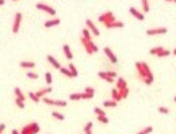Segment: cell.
<instances>
[{
    "label": "cell",
    "instance_id": "obj_28",
    "mask_svg": "<svg viewBox=\"0 0 176 134\" xmlns=\"http://www.w3.org/2000/svg\"><path fill=\"white\" fill-rule=\"evenodd\" d=\"M81 37H83V38H85V39H88V41H91V31L88 30L87 27H85V29H83V31H81Z\"/></svg>",
    "mask_w": 176,
    "mask_h": 134
},
{
    "label": "cell",
    "instance_id": "obj_51",
    "mask_svg": "<svg viewBox=\"0 0 176 134\" xmlns=\"http://www.w3.org/2000/svg\"><path fill=\"white\" fill-rule=\"evenodd\" d=\"M12 1H18V0H12Z\"/></svg>",
    "mask_w": 176,
    "mask_h": 134
},
{
    "label": "cell",
    "instance_id": "obj_15",
    "mask_svg": "<svg viewBox=\"0 0 176 134\" xmlns=\"http://www.w3.org/2000/svg\"><path fill=\"white\" fill-rule=\"evenodd\" d=\"M60 23H61V20H60V19H58V18H54V19H52V20H46L44 26L46 27V29H49V27L57 26V24H60Z\"/></svg>",
    "mask_w": 176,
    "mask_h": 134
},
{
    "label": "cell",
    "instance_id": "obj_36",
    "mask_svg": "<svg viewBox=\"0 0 176 134\" xmlns=\"http://www.w3.org/2000/svg\"><path fill=\"white\" fill-rule=\"evenodd\" d=\"M27 77L31 79V80H37L38 79V73H35V72H27Z\"/></svg>",
    "mask_w": 176,
    "mask_h": 134
},
{
    "label": "cell",
    "instance_id": "obj_47",
    "mask_svg": "<svg viewBox=\"0 0 176 134\" xmlns=\"http://www.w3.org/2000/svg\"><path fill=\"white\" fill-rule=\"evenodd\" d=\"M172 53H173V54H175V56H176V48H175V50H173V52H172Z\"/></svg>",
    "mask_w": 176,
    "mask_h": 134
},
{
    "label": "cell",
    "instance_id": "obj_34",
    "mask_svg": "<svg viewBox=\"0 0 176 134\" xmlns=\"http://www.w3.org/2000/svg\"><path fill=\"white\" fill-rule=\"evenodd\" d=\"M152 131H153V127H152V126H146L145 129H142L137 134H149V133H152Z\"/></svg>",
    "mask_w": 176,
    "mask_h": 134
},
{
    "label": "cell",
    "instance_id": "obj_44",
    "mask_svg": "<svg viewBox=\"0 0 176 134\" xmlns=\"http://www.w3.org/2000/svg\"><path fill=\"white\" fill-rule=\"evenodd\" d=\"M11 134H20V131H19V130H16V129H14L12 131H11Z\"/></svg>",
    "mask_w": 176,
    "mask_h": 134
},
{
    "label": "cell",
    "instance_id": "obj_50",
    "mask_svg": "<svg viewBox=\"0 0 176 134\" xmlns=\"http://www.w3.org/2000/svg\"><path fill=\"white\" fill-rule=\"evenodd\" d=\"M173 100H175V102H176V96H175V99H173Z\"/></svg>",
    "mask_w": 176,
    "mask_h": 134
},
{
    "label": "cell",
    "instance_id": "obj_5",
    "mask_svg": "<svg viewBox=\"0 0 176 134\" xmlns=\"http://www.w3.org/2000/svg\"><path fill=\"white\" fill-rule=\"evenodd\" d=\"M41 100L46 103V104H49V106H57V107H65L66 106V100H56V99H50L46 98V96H44Z\"/></svg>",
    "mask_w": 176,
    "mask_h": 134
},
{
    "label": "cell",
    "instance_id": "obj_49",
    "mask_svg": "<svg viewBox=\"0 0 176 134\" xmlns=\"http://www.w3.org/2000/svg\"><path fill=\"white\" fill-rule=\"evenodd\" d=\"M173 3H175V4H176V0H173Z\"/></svg>",
    "mask_w": 176,
    "mask_h": 134
},
{
    "label": "cell",
    "instance_id": "obj_1",
    "mask_svg": "<svg viewBox=\"0 0 176 134\" xmlns=\"http://www.w3.org/2000/svg\"><path fill=\"white\" fill-rule=\"evenodd\" d=\"M136 71L138 75V79L141 81H144L146 85H152L154 81V76L152 71H150L149 65L145 61H137L136 63Z\"/></svg>",
    "mask_w": 176,
    "mask_h": 134
},
{
    "label": "cell",
    "instance_id": "obj_25",
    "mask_svg": "<svg viewBox=\"0 0 176 134\" xmlns=\"http://www.w3.org/2000/svg\"><path fill=\"white\" fill-rule=\"evenodd\" d=\"M171 50H167V49H163L160 53L156 56V57H158V58H164V57H168V56H171Z\"/></svg>",
    "mask_w": 176,
    "mask_h": 134
},
{
    "label": "cell",
    "instance_id": "obj_40",
    "mask_svg": "<svg viewBox=\"0 0 176 134\" xmlns=\"http://www.w3.org/2000/svg\"><path fill=\"white\" fill-rule=\"evenodd\" d=\"M92 126H93V123H92V122H88L87 125L84 126V133H85V131H89V130L92 129Z\"/></svg>",
    "mask_w": 176,
    "mask_h": 134
},
{
    "label": "cell",
    "instance_id": "obj_46",
    "mask_svg": "<svg viewBox=\"0 0 176 134\" xmlns=\"http://www.w3.org/2000/svg\"><path fill=\"white\" fill-rule=\"evenodd\" d=\"M84 134H91V130H89V131H85Z\"/></svg>",
    "mask_w": 176,
    "mask_h": 134
},
{
    "label": "cell",
    "instance_id": "obj_8",
    "mask_svg": "<svg viewBox=\"0 0 176 134\" xmlns=\"http://www.w3.org/2000/svg\"><path fill=\"white\" fill-rule=\"evenodd\" d=\"M37 8L41 10V11L48 12L49 15H52V16H54V15H56V10L53 8V7H50V5L45 4V3H37Z\"/></svg>",
    "mask_w": 176,
    "mask_h": 134
},
{
    "label": "cell",
    "instance_id": "obj_30",
    "mask_svg": "<svg viewBox=\"0 0 176 134\" xmlns=\"http://www.w3.org/2000/svg\"><path fill=\"white\" fill-rule=\"evenodd\" d=\"M52 115L56 118V119H58V121H64L65 119V116L62 115L61 112H57V111H52Z\"/></svg>",
    "mask_w": 176,
    "mask_h": 134
},
{
    "label": "cell",
    "instance_id": "obj_29",
    "mask_svg": "<svg viewBox=\"0 0 176 134\" xmlns=\"http://www.w3.org/2000/svg\"><path fill=\"white\" fill-rule=\"evenodd\" d=\"M98 116V122H100V123H103V125H107V123H108V118H107V116L106 115H96Z\"/></svg>",
    "mask_w": 176,
    "mask_h": 134
},
{
    "label": "cell",
    "instance_id": "obj_37",
    "mask_svg": "<svg viewBox=\"0 0 176 134\" xmlns=\"http://www.w3.org/2000/svg\"><path fill=\"white\" fill-rule=\"evenodd\" d=\"M69 100H81V94H72L69 96Z\"/></svg>",
    "mask_w": 176,
    "mask_h": 134
},
{
    "label": "cell",
    "instance_id": "obj_41",
    "mask_svg": "<svg viewBox=\"0 0 176 134\" xmlns=\"http://www.w3.org/2000/svg\"><path fill=\"white\" fill-rule=\"evenodd\" d=\"M158 112H160V114H168L169 110H168L167 107H158Z\"/></svg>",
    "mask_w": 176,
    "mask_h": 134
},
{
    "label": "cell",
    "instance_id": "obj_11",
    "mask_svg": "<svg viewBox=\"0 0 176 134\" xmlns=\"http://www.w3.org/2000/svg\"><path fill=\"white\" fill-rule=\"evenodd\" d=\"M129 12L132 14V15H133V16H134L136 19H138V20H145V15H144L142 12H140L138 10H136L134 7H130Z\"/></svg>",
    "mask_w": 176,
    "mask_h": 134
},
{
    "label": "cell",
    "instance_id": "obj_16",
    "mask_svg": "<svg viewBox=\"0 0 176 134\" xmlns=\"http://www.w3.org/2000/svg\"><path fill=\"white\" fill-rule=\"evenodd\" d=\"M46 58H48V61H49L50 64H52V65H53L54 68H56V69H60V68H61V64L58 63V61H57V60H56L54 57H53L52 54H49V56H48Z\"/></svg>",
    "mask_w": 176,
    "mask_h": 134
},
{
    "label": "cell",
    "instance_id": "obj_27",
    "mask_svg": "<svg viewBox=\"0 0 176 134\" xmlns=\"http://www.w3.org/2000/svg\"><path fill=\"white\" fill-rule=\"evenodd\" d=\"M141 4H142V11L144 12H149L150 7H149V1L148 0H141Z\"/></svg>",
    "mask_w": 176,
    "mask_h": 134
},
{
    "label": "cell",
    "instance_id": "obj_38",
    "mask_svg": "<svg viewBox=\"0 0 176 134\" xmlns=\"http://www.w3.org/2000/svg\"><path fill=\"white\" fill-rule=\"evenodd\" d=\"M93 112L96 114V115H106V112L102 110V108H99V107H95L93 108Z\"/></svg>",
    "mask_w": 176,
    "mask_h": 134
},
{
    "label": "cell",
    "instance_id": "obj_10",
    "mask_svg": "<svg viewBox=\"0 0 176 134\" xmlns=\"http://www.w3.org/2000/svg\"><path fill=\"white\" fill-rule=\"evenodd\" d=\"M103 52H104V54L108 57V60H110L111 64H117V63H118V58L115 57V54L113 53V50H111L108 46H106L104 49H103Z\"/></svg>",
    "mask_w": 176,
    "mask_h": 134
},
{
    "label": "cell",
    "instance_id": "obj_48",
    "mask_svg": "<svg viewBox=\"0 0 176 134\" xmlns=\"http://www.w3.org/2000/svg\"><path fill=\"white\" fill-rule=\"evenodd\" d=\"M165 1H173V0H165Z\"/></svg>",
    "mask_w": 176,
    "mask_h": 134
},
{
    "label": "cell",
    "instance_id": "obj_7",
    "mask_svg": "<svg viewBox=\"0 0 176 134\" xmlns=\"http://www.w3.org/2000/svg\"><path fill=\"white\" fill-rule=\"evenodd\" d=\"M167 27H156V29L146 30V35H163V34H167Z\"/></svg>",
    "mask_w": 176,
    "mask_h": 134
},
{
    "label": "cell",
    "instance_id": "obj_24",
    "mask_svg": "<svg viewBox=\"0 0 176 134\" xmlns=\"http://www.w3.org/2000/svg\"><path fill=\"white\" fill-rule=\"evenodd\" d=\"M163 49H164V46H156V48H152V49L149 50V54H152V56H157Z\"/></svg>",
    "mask_w": 176,
    "mask_h": 134
},
{
    "label": "cell",
    "instance_id": "obj_6",
    "mask_svg": "<svg viewBox=\"0 0 176 134\" xmlns=\"http://www.w3.org/2000/svg\"><path fill=\"white\" fill-rule=\"evenodd\" d=\"M20 23H22V14L16 12V14H15V18H14V23H12V33H14V34L19 33Z\"/></svg>",
    "mask_w": 176,
    "mask_h": 134
},
{
    "label": "cell",
    "instance_id": "obj_13",
    "mask_svg": "<svg viewBox=\"0 0 176 134\" xmlns=\"http://www.w3.org/2000/svg\"><path fill=\"white\" fill-rule=\"evenodd\" d=\"M98 76L100 77V79H103L104 81H107V83H114V79L107 73V71L106 72H99V73H98Z\"/></svg>",
    "mask_w": 176,
    "mask_h": 134
},
{
    "label": "cell",
    "instance_id": "obj_23",
    "mask_svg": "<svg viewBox=\"0 0 176 134\" xmlns=\"http://www.w3.org/2000/svg\"><path fill=\"white\" fill-rule=\"evenodd\" d=\"M58 71L61 72L62 75H65L66 77H69V79H72V77H73V75H72V72L69 71V68H60V69H58Z\"/></svg>",
    "mask_w": 176,
    "mask_h": 134
},
{
    "label": "cell",
    "instance_id": "obj_35",
    "mask_svg": "<svg viewBox=\"0 0 176 134\" xmlns=\"http://www.w3.org/2000/svg\"><path fill=\"white\" fill-rule=\"evenodd\" d=\"M45 80H46V83H48L49 85L52 84L53 77H52V73H50V72H46V73H45Z\"/></svg>",
    "mask_w": 176,
    "mask_h": 134
},
{
    "label": "cell",
    "instance_id": "obj_42",
    "mask_svg": "<svg viewBox=\"0 0 176 134\" xmlns=\"http://www.w3.org/2000/svg\"><path fill=\"white\" fill-rule=\"evenodd\" d=\"M107 73H108V75H110L113 79H115V77L118 76V75H117V72H114V71H107Z\"/></svg>",
    "mask_w": 176,
    "mask_h": 134
},
{
    "label": "cell",
    "instance_id": "obj_43",
    "mask_svg": "<svg viewBox=\"0 0 176 134\" xmlns=\"http://www.w3.org/2000/svg\"><path fill=\"white\" fill-rule=\"evenodd\" d=\"M4 129H5V125H4V123H0V134H3Z\"/></svg>",
    "mask_w": 176,
    "mask_h": 134
},
{
    "label": "cell",
    "instance_id": "obj_2",
    "mask_svg": "<svg viewBox=\"0 0 176 134\" xmlns=\"http://www.w3.org/2000/svg\"><path fill=\"white\" fill-rule=\"evenodd\" d=\"M80 42H81V45L84 46V50H85L88 54H93V53H96L98 50H99V48L93 44L92 39L88 41V39H85V38L81 37V38H80Z\"/></svg>",
    "mask_w": 176,
    "mask_h": 134
},
{
    "label": "cell",
    "instance_id": "obj_20",
    "mask_svg": "<svg viewBox=\"0 0 176 134\" xmlns=\"http://www.w3.org/2000/svg\"><path fill=\"white\" fill-rule=\"evenodd\" d=\"M14 94H15V96H16L18 99H20V100H22V102H25V99H26V96H25V94H23L22 92V89L20 88H15L14 89Z\"/></svg>",
    "mask_w": 176,
    "mask_h": 134
},
{
    "label": "cell",
    "instance_id": "obj_9",
    "mask_svg": "<svg viewBox=\"0 0 176 134\" xmlns=\"http://www.w3.org/2000/svg\"><path fill=\"white\" fill-rule=\"evenodd\" d=\"M85 24H87V29L91 33H92L93 35H96V37L100 35V33H99V29H98V27L93 24V22L91 20V19H87V20H85Z\"/></svg>",
    "mask_w": 176,
    "mask_h": 134
},
{
    "label": "cell",
    "instance_id": "obj_17",
    "mask_svg": "<svg viewBox=\"0 0 176 134\" xmlns=\"http://www.w3.org/2000/svg\"><path fill=\"white\" fill-rule=\"evenodd\" d=\"M19 67L23 68V69L35 68V63H34V61H20V63H19Z\"/></svg>",
    "mask_w": 176,
    "mask_h": 134
},
{
    "label": "cell",
    "instance_id": "obj_32",
    "mask_svg": "<svg viewBox=\"0 0 176 134\" xmlns=\"http://www.w3.org/2000/svg\"><path fill=\"white\" fill-rule=\"evenodd\" d=\"M84 92H85L87 95H89V96H91V99L95 96V89H93L92 87H87V88L84 89Z\"/></svg>",
    "mask_w": 176,
    "mask_h": 134
},
{
    "label": "cell",
    "instance_id": "obj_33",
    "mask_svg": "<svg viewBox=\"0 0 176 134\" xmlns=\"http://www.w3.org/2000/svg\"><path fill=\"white\" fill-rule=\"evenodd\" d=\"M68 68H69V71L72 72V75H73V77H76L77 75H79V72H77V69H76V67L73 65V64L70 63L69 65H68Z\"/></svg>",
    "mask_w": 176,
    "mask_h": 134
},
{
    "label": "cell",
    "instance_id": "obj_4",
    "mask_svg": "<svg viewBox=\"0 0 176 134\" xmlns=\"http://www.w3.org/2000/svg\"><path fill=\"white\" fill-rule=\"evenodd\" d=\"M98 20L103 24H107V23H111V22H115V18H114V14L111 11H106L104 14H102L98 18Z\"/></svg>",
    "mask_w": 176,
    "mask_h": 134
},
{
    "label": "cell",
    "instance_id": "obj_21",
    "mask_svg": "<svg viewBox=\"0 0 176 134\" xmlns=\"http://www.w3.org/2000/svg\"><path fill=\"white\" fill-rule=\"evenodd\" d=\"M118 92H119V96L122 99H126L129 96V92H130V89H129V87H126V88H123V89H118Z\"/></svg>",
    "mask_w": 176,
    "mask_h": 134
},
{
    "label": "cell",
    "instance_id": "obj_19",
    "mask_svg": "<svg viewBox=\"0 0 176 134\" xmlns=\"http://www.w3.org/2000/svg\"><path fill=\"white\" fill-rule=\"evenodd\" d=\"M128 87V83H126V80L125 79H122V77H119L118 80H117V89H123Z\"/></svg>",
    "mask_w": 176,
    "mask_h": 134
},
{
    "label": "cell",
    "instance_id": "obj_39",
    "mask_svg": "<svg viewBox=\"0 0 176 134\" xmlns=\"http://www.w3.org/2000/svg\"><path fill=\"white\" fill-rule=\"evenodd\" d=\"M15 103H16V106L19 108H25V102H22V100H20V99H15Z\"/></svg>",
    "mask_w": 176,
    "mask_h": 134
},
{
    "label": "cell",
    "instance_id": "obj_18",
    "mask_svg": "<svg viewBox=\"0 0 176 134\" xmlns=\"http://www.w3.org/2000/svg\"><path fill=\"white\" fill-rule=\"evenodd\" d=\"M62 50H64V54L66 56V58H68V60H72V58H73V54H72V52H70L69 45L65 44L64 46H62Z\"/></svg>",
    "mask_w": 176,
    "mask_h": 134
},
{
    "label": "cell",
    "instance_id": "obj_22",
    "mask_svg": "<svg viewBox=\"0 0 176 134\" xmlns=\"http://www.w3.org/2000/svg\"><path fill=\"white\" fill-rule=\"evenodd\" d=\"M111 96H113V100H115V102H121V100H122V98L119 96V92L117 88H114L111 91Z\"/></svg>",
    "mask_w": 176,
    "mask_h": 134
},
{
    "label": "cell",
    "instance_id": "obj_14",
    "mask_svg": "<svg viewBox=\"0 0 176 134\" xmlns=\"http://www.w3.org/2000/svg\"><path fill=\"white\" fill-rule=\"evenodd\" d=\"M52 91H53L52 87H48V88H44V89H40V91H37L35 94H37V96H38L40 99H42L44 96H46V94H50Z\"/></svg>",
    "mask_w": 176,
    "mask_h": 134
},
{
    "label": "cell",
    "instance_id": "obj_3",
    "mask_svg": "<svg viewBox=\"0 0 176 134\" xmlns=\"http://www.w3.org/2000/svg\"><path fill=\"white\" fill-rule=\"evenodd\" d=\"M40 130H41V127L37 122H31V123L25 125L20 129V134H37V133H40Z\"/></svg>",
    "mask_w": 176,
    "mask_h": 134
},
{
    "label": "cell",
    "instance_id": "obj_31",
    "mask_svg": "<svg viewBox=\"0 0 176 134\" xmlns=\"http://www.w3.org/2000/svg\"><path fill=\"white\" fill-rule=\"evenodd\" d=\"M29 98L33 100L34 103H40L41 102V99L37 96V94H34V92H29Z\"/></svg>",
    "mask_w": 176,
    "mask_h": 134
},
{
    "label": "cell",
    "instance_id": "obj_26",
    "mask_svg": "<svg viewBox=\"0 0 176 134\" xmlns=\"http://www.w3.org/2000/svg\"><path fill=\"white\" fill-rule=\"evenodd\" d=\"M103 106H104V107H117V106H118V102H115V100H104V102H103Z\"/></svg>",
    "mask_w": 176,
    "mask_h": 134
},
{
    "label": "cell",
    "instance_id": "obj_12",
    "mask_svg": "<svg viewBox=\"0 0 176 134\" xmlns=\"http://www.w3.org/2000/svg\"><path fill=\"white\" fill-rule=\"evenodd\" d=\"M106 29H123L125 27V23L123 22H111V23H107V24H104Z\"/></svg>",
    "mask_w": 176,
    "mask_h": 134
},
{
    "label": "cell",
    "instance_id": "obj_45",
    "mask_svg": "<svg viewBox=\"0 0 176 134\" xmlns=\"http://www.w3.org/2000/svg\"><path fill=\"white\" fill-rule=\"evenodd\" d=\"M5 3V0H0V5H3Z\"/></svg>",
    "mask_w": 176,
    "mask_h": 134
}]
</instances>
